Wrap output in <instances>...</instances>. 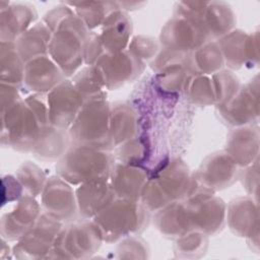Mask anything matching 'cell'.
Wrapping results in <instances>:
<instances>
[{"label": "cell", "instance_id": "3", "mask_svg": "<svg viewBox=\"0 0 260 260\" xmlns=\"http://www.w3.org/2000/svg\"><path fill=\"white\" fill-rule=\"evenodd\" d=\"M65 24H60L62 31L56 36L51 44L53 58L63 68L64 72L71 71L78 66V58L80 56V41L84 37V26L82 21H76L73 16L65 17Z\"/></svg>", "mask_w": 260, "mask_h": 260}, {"label": "cell", "instance_id": "7", "mask_svg": "<svg viewBox=\"0 0 260 260\" xmlns=\"http://www.w3.org/2000/svg\"><path fill=\"white\" fill-rule=\"evenodd\" d=\"M44 195V204L55 217H67L74 212V197L71 189L61 180L53 178Z\"/></svg>", "mask_w": 260, "mask_h": 260}, {"label": "cell", "instance_id": "8", "mask_svg": "<svg viewBox=\"0 0 260 260\" xmlns=\"http://www.w3.org/2000/svg\"><path fill=\"white\" fill-rule=\"evenodd\" d=\"M29 66L23 70V78L29 84L34 90H49L56 83L58 84L61 79L60 72L57 67L54 66L46 58L39 57L34 61H30Z\"/></svg>", "mask_w": 260, "mask_h": 260}, {"label": "cell", "instance_id": "4", "mask_svg": "<svg viewBox=\"0 0 260 260\" xmlns=\"http://www.w3.org/2000/svg\"><path fill=\"white\" fill-rule=\"evenodd\" d=\"M83 108L78 115L76 123L72 126V132L77 141H95L96 145L110 139L108 135V110L102 102L91 103Z\"/></svg>", "mask_w": 260, "mask_h": 260}, {"label": "cell", "instance_id": "2", "mask_svg": "<svg viewBox=\"0 0 260 260\" xmlns=\"http://www.w3.org/2000/svg\"><path fill=\"white\" fill-rule=\"evenodd\" d=\"M145 211L133 202H121L106 207L96 215L95 226L101 237H123L142 229Z\"/></svg>", "mask_w": 260, "mask_h": 260}, {"label": "cell", "instance_id": "5", "mask_svg": "<svg viewBox=\"0 0 260 260\" xmlns=\"http://www.w3.org/2000/svg\"><path fill=\"white\" fill-rule=\"evenodd\" d=\"M82 98L70 84L61 85L52 91L49 104V119L58 127H66L72 122L82 110Z\"/></svg>", "mask_w": 260, "mask_h": 260}, {"label": "cell", "instance_id": "13", "mask_svg": "<svg viewBox=\"0 0 260 260\" xmlns=\"http://www.w3.org/2000/svg\"><path fill=\"white\" fill-rule=\"evenodd\" d=\"M88 7H84L83 4H79L77 6H79L80 9V15L82 17L86 18V21L88 23V25H95L94 23H99L100 22V18L102 17L101 15H103V11L102 8L104 7H99L101 5V3H86ZM80 16V17H81Z\"/></svg>", "mask_w": 260, "mask_h": 260}, {"label": "cell", "instance_id": "10", "mask_svg": "<svg viewBox=\"0 0 260 260\" xmlns=\"http://www.w3.org/2000/svg\"><path fill=\"white\" fill-rule=\"evenodd\" d=\"M123 171L128 180L121 174L117 169L116 177H113V189L115 194H121L120 196L126 199H135L137 194H140V191L145 184V175L140 172V170L122 167Z\"/></svg>", "mask_w": 260, "mask_h": 260}, {"label": "cell", "instance_id": "12", "mask_svg": "<svg viewBox=\"0 0 260 260\" xmlns=\"http://www.w3.org/2000/svg\"><path fill=\"white\" fill-rule=\"evenodd\" d=\"M234 209L231 210V221L233 222L232 229H235L237 233L241 235H248L253 233L254 223L257 224V209L253 204V201L242 200L236 202Z\"/></svg>", "mask_w": 260, "mask_h": 260}, {"label": "cell", "instance_id": "1", "mask_svg": "<svg viewBox=\"0 0 260 260\" xmlns=\"http://www.w3.org/2000/svg\"><path fill=\"white\" fill-rule=\"evenodd\" d=\"M106 154L84 145L71 148L61 159L59 173L72 183L104 181L112 169L111 157Z\"/></svg>", "mask_w": 260, "mask_h": 260}, {"label": "cell", "instance_id": "6", "mask_svg": "<svg viewBox=\"0 0 260 260\" xmlns=\"http://www.w3.org/2000/svg\"><path fill=\"white\" fill-rule=\"evenodd\" d=\"M113 195L114 189L105 185L103 181L89 182L77 191L79 210L86 216L98 215L109 205Z\"/></svg>", "mask_w": 260, "mask_h": 260}, {"label": "cell", "instance_id": "11", "mask_svg": "<svg viewBox=\"0 0 260 260\" xmlns=\"http://www.w3.org/2000/svg\"><path fill=\"white\" fill-rule=\"evenodd\" d=\"M111 22L107 24V29L103 36L102 42L107 47L112 41L110 48H121L127 42L131 23L126 14L122 12H115L109 15Z\"/></svg>", "mask_w": 260, "mask_h": 260}, {"label": "cell", "instance_id": "9", "mask_svg": "<svg viewBox=\"0 0 260 260\" xmlns=\"http://www.w3.org/2000/svg\"><path fill=\"white\" fill-rule=\"evenodd\" d=\"M231 157L241 166H247L253 161L258 152V132L251 128L239 129L232 137ZM230 145V146H232Z\"/></svg>", "mask_w": 260, "mask_h": 260}]
</instances>
